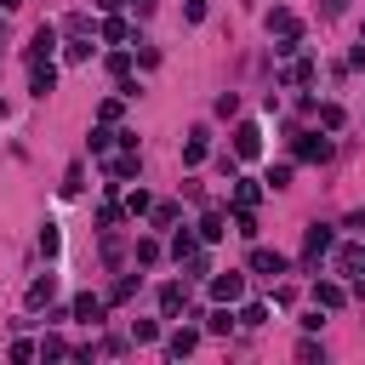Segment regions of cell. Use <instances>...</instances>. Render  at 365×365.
I'll return each mask as SVG.
<instances>
[{
  "label": "cell",
  "instance_id": "1",
  "mask_svg": "<svg viewBox=\"0 0 365 365\" xmlns=\"http://www.w3.org/2000/svg\"><path fill=\"white\" fill-rule=\"evenodd\" d=\"M331 251V228L325 222H314L308 234H302V268H319V257Z\"/></svg>",
  "mask_w": 365,
  "mask_h": 365
},
{
  "label": "cell",
  "instance_id": "2",
  "mask_svg": "<svg viewBox=\"0 0 365 365\" xmlns=\"http://www.w3.org/2000/svg\"><path fill=\"white\" fill-rule=\"evenodd\" d=\"M234 154H240V160H257V154H262V125L245 120V125L234 131Z\"/></svg>",
  "mask_w": 365,
  "mask_h": 365
},
{
  "label": "cell",
  "instance_id": "3",
  "mask_svg": "<svg viewBox=\"0 0 365 365\" xmlns=\"http://www.w3.org/2000/svg\"><path fill=\"white\" fill-rule=\"evenodd\" d=\"M211 297L217 302H240L245 297V274H211Z\"/></svg>",
  "mask_w": 365,
  "mask_h": 365
},
{
  "label": "cell",
  "instance_id": "4",
  "mask_svg": "<svg viewBox=\"0 0 365 365\" xmlns=\"http://www.w3.org/2000/svg\"><path fill=\"white\" fill-rule=\"evenodd\" d=\"M29 91H34V97H46V91H57V68H51V57H40V63L29 68Z\"/></svg>",
  "mask_w": 365,
  "mask_h": 365
},
{
  "label": "cell",
  "instance_id": "5",
  "mask_svg": "<svg viewBox=\"0 0 365 365\" xmlns=\"http://www.w3.org/2000/svg\"><path fill=\"white\" fill-rule=\"evenodd\" d=\"M251 274H268L274 279V274H285V257L268 251V245H251Z\"/></svg>",
  "mask_w": 365,
  "mask_h": 365
},
{
  "label": "cell",
  "instance_id": "6",
  "mask_svg": "<svg viewBox=\"0 0 365 365\" xmlns=\"http://www.w3.org/2000/svg\"><path fill=\"white\" fill-rule=\"evenodd\" d=\"M51 51H57V29H51V23H40V29L29 34V57L40 63V57H51Z\"/></svg>",
  "mask_w": 365,
  "mask_h": 365
},
{
  "label": "cell",
  "instance_id": "7",
  "mask_svg": "<svg viewBox=\"0 0 365 365\" xmlns=\"http://www.w3.org/2000/svg\"><path fill=\"white\" fill-rule=\"evenodd\" d=\"M297 154H302V160H331V137L302 131V137H297Z\"/></svg>",
  "mask_w": 365,
  "mask_h": 365
},
{
  "label": "cell",
  "instance_id": "8",
  "mask_svg": "<svg viewBox=\"0 0 365 365\" xmlns=\"http://www.w3.org/2000/svg\"><path fill=\"white\" fill-rule=\"evenodd\" d=\"M74 319H86V325H103V297L80 291V297H74Z\"/></svg>",
  "mask_w": 365,
  "mask_h": 365
},
{
  "label": "cell",
  "instance_id": "9",
  "mask_svg": "<svg viewBox=\"0 0 365 365\" xmlns=\"http://www.w3.org/2000/svg\"><path fill=\"white\" fill-rule=\"evenodd\" d=\"M194 342H200V331H188V325H177V331L165 336V354H171V359H182V354H194Z\"/></svg>",
  "mask_w": 365,
  "mask_h": 365
},
{
  "label": "cell",
  "instance_id": "10",
  "mask_svg": "<svg viewBox=\"0 0 365 365\" xmlns=\"http://www.w3.org/2000/svg\"><path fill=\"white\" fill-rule=\"evenodd\" d=\"M268 34H279V40H297V17H291L285 6H274V11H268Z\"/></svg>",
  "mask_w": 365,
  "mask_h": 365
},
{
  "label": "cell",
  "instance_id": "11",
  "mask_svg": "<svg viewBox=\"0 0 365 365\" xmlns=\"http://www.w3.org/2000/svg\"><path fill=\"white\" fill-rule=\"evenodd\" d=\"M205 148H211L205 125H200V131H188V143H182V165H200V160H205Z\"/></svg>",
  "mask_w": 365,
  "mask_h": 365
},
{
  "label": "cell",
  "instance_id": "12",
  "mask_svg": "<svg viewBox=\"0 0 365 365\" xmlns=\"http://www.w3.org/2000/svg\"><path fill=\"white\" fill-rule=\"evenodd\" d=\"M314 302H319V308H342V302H348V291H342L336 279H319V285H314Z\"/></svg>",
  "mask_w": 365,
  "mask_h": 365
},
{
  "label": "cell",
  "instance_id": "13",
  "mask_svg": "<svg viewBox=\"0 0 365 365\" xmlns=\"http://www.w3.org/2000/svg\"><path fill=\"white\" fill-rule=\"evenodd\" d=\"M182 302H188V291H182V285H160V314H165V319H177V314H182Z\"/></svg>",
  "mask_w": 365,
  "mask_h": 365
},
{
  "label": "cell",
  "instance_id": "14",
  "mask_svg": "<svg viewBox=\"0 0 365 365\" xmlns=\"http://www.w3.org/2000/svg\"><path fill=\"white\" fill-rule=\"evenodd\" d=\"M108 177H114V182H125V177H137V148H125V154H114V160H108Z\"/></svg>",
  "mask_w": 365,
  "mask_h": 365
},
{
  "label": "cell",
  "instance_id": "15",
  "mask_svg": "<svg viewBox=\"0 0 365 365\" xmlns=\"http://www.w3.org/2000/svg\"><path fill=\"white\" fill-rule=\"evenodd\" d=\"M336 268H342V274H359V268H365V251H359V245H342V251H336Z\"/></svg>",
  "mask_w": 365,
  "mask_h": 365
},
{
  "label": "cell",
  "instance_id": "16",
  "mask_svg": "<svg viewBox=\"0 0 365 365\" xmlns=\"http://www.w3.org/2000/svg\"><path fill=\"white\" fill-rule=\"evenodd\" d=\"M205 331H211V336H228V331H234V314H228V308H211V314H205Z\"/></svg>",
  "mask_w": 365,
  "mask_h": 365
},
{
  "label": "cell",
  "instance_id": "17",
  "mask_svg": "<svg viewBox=\"0 0 365 365\" xmlns=\"http://www.w3.org/2000/svg\"><path fill=\"white\" fill-rule=\"evenodd\" d=\"M63 57H68V63H86V57H91V40H86V34H68Z\"/></svg>",
  "mask_w": 365,
  "mask_h": 365
},
{
  "label": "cell",
  "instance_id": "18",
  "mask_svg": "<svg viewBox=\"0 0 365 365\" xmlns=\"http://www.w3.org/2000/svg\"><path fill=\"white\" fill-rule=\"evenodd\" d=\"M222 234H228V228H222V211H205V217H200V240H222Z\"/></svg>",
  "mask_w": 365,
  "mask_h": 365
},
{
  "label": "cell",
  "instance_id": "19",
  "mask_svg": "<svg viewBox=\"0 0 365 365\" xmlns=\"http://www.w3.org/2000/svg\"><path fill=\"white\" fill-rule=\"evenodd\" d=\"M51 291H57V279H51V274H46V279H34V285H29V308L51 302Z\"/></svg>",
  "mask_w": 365,
  "mask_h": 365
},
{
  "label": "cell",
  "instance_id": "20",
  "mask_svg": "<svg viewBox=\"0 0 365 365\" xmlns=\"http://www.w3.org/2000/svg\"><path fill=\"white\" fill-rule=\"evenodd\" d=\"M314 108H319V125H325V131L342 125V103H314Z\"/></svg>",
  "mask_w": 365,
  "mask_h": 365
},
{
  "label": "cell",
  "instance_id": "21",
  "mask_svg": "<svg viewBox=\"0 0 365 365\" xmlns=\"http://www.w3.org/2000/svg\"><path fill=\"white\" fill-rule=\"evenodd\" d=\"M257 200H262V188H257V182H245V177H240V182H234V205H257Z\"/></svg>",
  "mask_w": 365,
  "mask_h": 365
},
{
  "label": "cell",
  "instance_id": "22",
  "mask_svg": "<svg viewBox=\"0 0 365 365\" xmlns=\"http://www.w3.org/2000/svg\"><path fill=\"white\" fill-rule=\"evenodd\" d=\"M131 297H137V279H131V274H120V279H114V291H108V302H131Z\"/></svg>",
  "mask_w": 365,
  "mask_h": 365
},
{
  "label": "cell",
  "instance_id": "23",
  "mask_svg": "<svg viewBox=\"0 0 365 365\" xmlns=\"http://www.w3.org/2000/svg\"><path fill=\"white\" fill-rule=\"evenodd\" d=\"M148 222H154V228H171V222H177V205H148Z\"/></svg>",
  "mask_w": 365,
  "mask_h": 365
},
{
  "label": "cell",
  "instance_id": "24",
  "mask_svg": "<svg viewBox=\"0 0 365 365\" xmlns=\"http://www.w3.org/2000/svg\"><path fill=\"white\" fill-rule=\"evenodd\" d=\"M234 319H240V325H262V319H268V308H262V302H245Z\"/></svg>",
  "mask_w": 365,
  "mask_h": 365
},
{
  "label": "cell",
  "instance_id": "25",
  "mask_svg": "<svg viewBox=\"0 0 365 365\" xmlns=\"http://www.w3.org/2000/svg\"><path fill=\"white\" fill-rule=\"evenodd\" d=\"M148 205H154V200H148V194H143V188H131V194H125V211H131V217H143V211H148Z\"/></svg>",
  "mask_w": 365,
  "mask_h": 365
},
{
  "label": "cell",
  "instance_id": "26",
  "mask_svg": "<svg viewBox=\"0 0 365 365\" xmlns=\"http://www.w3.org/2000/svg\"><path fill=\"white\" fill-rule=\"evenodd\" d=\"M188 274L205 279V274H211V257H205V251H188Z\"/></svg>",
  "mask_w": 365,
  "mask_h": 365
},
{
  "label": "cell",
  "instance_id": "27",
  "mask_svg": "<svg viewBox=\"0 0 365 365\" xmlns=\"http://www.w3.org/2000/svg\"><path fill=\"white\" fill-rule=\"evenodd\" d=\"M103 40H114V46H120V40H125V23H120V17H114V11H108V23H103Z\"/></svg>",
  "mask_w": 365,
  "mask_h": 365
},
{
  "label": "cell",
  "instance_id": "28",
  "mask_svg": "<svg viewBox=\"0 0 365 365\" xmlns=\"http://www.w3.org/2000/svg\"><path fill=\"white\" fill-rule=\"evenodd\" d=\"M262 182H268V188H291V165H274Z\"/></svg>",
  "mask_w": 365,
  "mask_h": 365
},
{
  "label": "cell",
  "instance_id": "29",
  "mask_svg": "<svg viewBox=\"0 0 365 365\" xmlns=\"http://www.w3.org/2000/svg\"><path fill=\"white\" fill-rule=\"evenodd\" d=\"M171 251H177V257H188V251H200V240H194V234H188V228H182V234H177V240H171Z\"/></svg>",
  "mask_w": 365,
  "mask_h": 365
},
{
  "label": "cell",
  "instance_id": "30",
  "mask_svg": "<svg viewBox=\"0 0 365 365\" xmlns=\"http://www.w3.org/2000/svg\"><path fill=\"white\" fill-rule=\"evenodd\" d=\"M137 262H143V268L160 262V245H154V240H137Z\"/></svg>",
  "mask_w": 365,
  "mask_h": 365
},
{
  "label": "cell",
  "instance_id": "31",
  "mask_svg": "<svg viewBox=\"0 0 365 365\" xmlns=\"http://www.w3.org/2000/svg\"><path fill=\"white\" fill-rule=\"evenodd\" d=\"M131 336H137V342H154V336H160V325H154V319H137V325H131Z\"/></svg>",
  "mask_w": 365,
  "mask_h": 365
},
{
  "label": "cell",
  "instance_id": "32",
  "mask_svg": "<svg viewBox=\"0 0 365 365\" xmlns=\"http://www.w3.org/2000/svg\"><path fill=\"white\" fill-rule=\"evenodd\" d=\"M108 143H114V131H108V125H97V131H91V154H103Z\"/></svg>",
  "mask_w": 365,
  "mask_h": 365
},
{
  "label": "cell",
  "instance_id": "33",
  "mask_svg": "<svg viewBox=\"0 0 365 365\" xmlns=\"http://www.w3.org/2000/svg\"><path fill=\"white\" fill-rule=\"evenodd\" d=\"M80 182H86V171H80V165H68V177H63V194H80Z\"/></svg>",
  "mask_w": 365,
  "mask_h": 365
},
{
  "label": "cell",
  "instance_id": "34",
  "mask_svg": "<svg viewBox=\"0 0 365 365\" xmlns=\"http://www.w3.org/2000/svg\"><path fill=\"white\" fill-rule=\"evenodd\" d=\"M40 354H46V359H57V354H68V342H63V336H46V342H40Z\"/></svg>",
  "mask_w": 365,
  "mask_h": 365
},
{
  "label": "cell",
  "instance_id": "35",
  "mask_svg": "<svg viewBox=\"0 0 365 365\" xmlns=\"http://www.w3.org/2000/svg\"><path fill=\"white\" fill-rule=\"evenodd\" d=\"M348 63H354V68H365V40L354 46V57H348Z\"/></svg>",
  "mask_w": 365,
  "mask_h": 365
},
{
  "label": "cell",
  "instance_id": "36",
  "mask_svg": "<svg viewBox=\"0 0 365 365\" xmlns=\"http://www.w3.org/2000/svg\"><path fill=\"white\" fill-rule=\"evenodd\" d=\"M131 6H137V17H148V11L160 6V0H131Z\"/></svg>",
  "mask_w": 365,
  "mask_h": 365
},
{
  "label": "cell",
  "instance_id": "37",
  "mask_svg": "<svg viewBox=\"0 0 365 365\" xmlns=\"http://www.w3.org/2000/svg\"><path fill=\"white\" fill-rule=\"evenodd\" d=\"M97 6H103V11H120V0H97Z\"/></svg>",
  "mask_w": 365,
  "mask_h": 365
},
{
  "label": "cell",
  "instance_id": "38",
  "mask_svg": "<svg viewBox=\"0 0 365 365\" xmlns=\"http://www.w3.org/2000/svg\"><path fill=\"white\" fill-rule=\"evenodd\" d=\"M0 6H6V11H11V6H23V0H0Z\"/></svg>",
  "mask_w": 365,
  "mask_h": 365
}]
</instances>
